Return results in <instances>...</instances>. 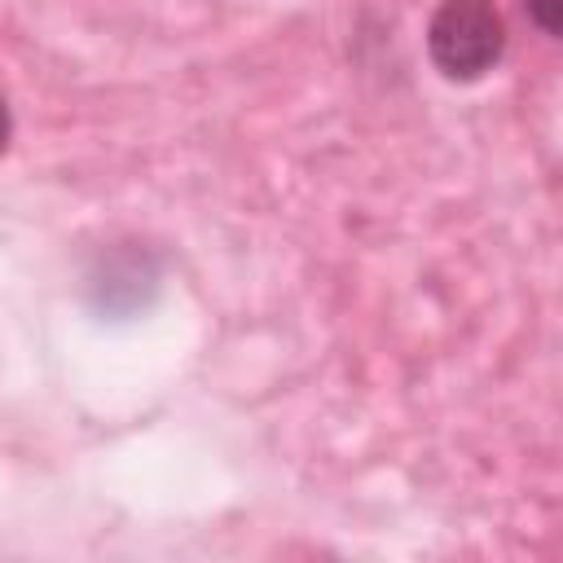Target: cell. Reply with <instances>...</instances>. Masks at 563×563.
Returning <instances> with one entry per match:
<instances>
[{"label":"cell","mask_w":563,"mask_h":563,"mask_svg":"<svg viewBox=\"0 0 563 563\" xmlns=\"http://www.w3.org/2000/svg\"><path fill=\"white\" fill-rule=\"evenodd\" d=\"M431 66L453 84L484 79L506 57V18L493 0H440L427 22Z\"/></svg>","instance_id":"1"},{"label":"cell","mask_w":563,"mask_h":563,"mask_svg":"<svg viewBox=\"0 0 563 563\" xmlns=\"http://www.w3.org/2000/svg\"><path fill=\"white\" fill-rule=\"evenodd\" d=\"M523 13H528V22L541 35L559 40V31H563V0H523Z\"/></svg>","instance_id":"2"},{"label":"cell","mask_w":563,"mask_h":563,"mask_svg":"<svg viewBox=\"0 0 563 563\" xmlns=\"http://www.w3.org/2000/svg\"><path fill=\"white\" fill-rule=\"evenodd\" d=\"M9 141H13V110H9V101L0 97V154L9 150Z\"/></svg>","instance_id":"3"}]
</instances>
